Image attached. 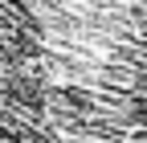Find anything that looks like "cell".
<instances>
[{
	"label": "cell",
	"instance_id": "1",
	"mask_svg": "<svg viewBox=\"0 0 147 143\" xmlns=\"http://www.w3.org/2000/svg\"><path fill=\"white\" fill-rule=\"evenodd\" d=\"M0 143H147V0H0Z\"/></svg>",
	"mask_w": 147,
	"mask_h": 143
}]
</instances>
